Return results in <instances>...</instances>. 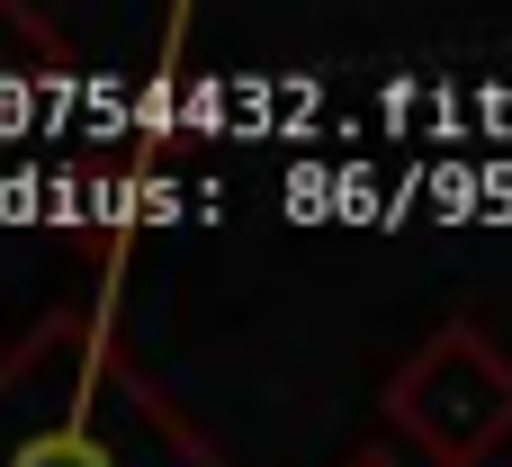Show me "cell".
Masks as SVG:
<instances>
[{
  "label": "cell",
  "mask_w": 512,
  "mask_h": 467,
  "mask_svg": "<svg viewBox=\"0 0 512 467\" xmlns=\"http://www.w3.org/2000/svg\"><path fill=\"white\" fill-rule=\"evenodd\" d=\"M0 467H216V450L126 360L117 297L99 288L0 360Z\"/></svg>",
  "instance_id": "6da1fadb"
},
{
  "label": "cell",
  "mask_w": 512,
  "mask_h": 467,
  "mask_svg": "<svg viewBox=\"0 0 512 467\" xmlns=\"http://www.w3.org/2000/svg\"><path fill=\"white\" fill-rule=\"evenodd\" d=\"M387 423L441 467H477L512 432V360L477 324H441L396 378H387Z\"/></svg>",
  "instance_id": "7a4b0ae2"
},
{
  "label": "cell",
  "mask_w": 512,
  "mask_h": 467,
  "mask_svg": "<svg viewBox=\"0 0 512 467\" xmlns=\"http://www.w3.org/2000/svg\"><path fill=\"white\" fill-rule=\"evenodd\" d=\"M360 467H396V459H360Z\"/></svg>",
  "instance_id": "3957f363"
}]
</instances>
